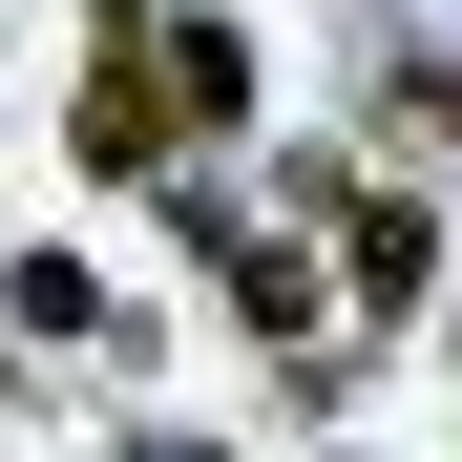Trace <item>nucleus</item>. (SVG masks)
<instances>
[{"label": "nucleus", "instance_id": "1", "mask_svg": "<svg viewBox=\"0 0 462 462\" xmlns=\"http://www.w3.org/2000/svg\"><path fill=\"white\" fill-rule=\"evenodd\" d=\"M63 169H106V189H169V169H189V106H169L147 0H85V106H63Z\"/></svg>", "mask_w": 462, "mask_h": 462}, {"label": "nucleus", "instance_id": "2", "mask_svg": "<svg viewBox=\"0 0 462 462\" xmlns=\"http://www.w3.org/2000/svg\"><path fill=\"white\" fill-rule=\"evenodd\" d=\"M294 210L337 231V273H357V316H420V294H441V210H420V189H357L337 147H294Z\"/></svg>", "mask_w": 462, "mask_h": 462}, {"label": "nucleus", "instance_id": "3", "mask_svg": "<svg viewBox=\"0 0 462 462\" xmlns=\"http://www.w3.org/2000/svg\"><path fill=\"white\" fill-rule=\"evenodd\" d=\"M189 253H210V294H231V337L316 357V253H294V231H231V189H189Z\"/></svg>", "mask_w": 462, "mask_h": 462}, {"label": "nucleus", "instance_id": "4", "mask_svg": "<svg viewBox=\"0 0 462 462\" xmlns=\"http://www.w3.org/2000/svg\"><path fill=\"white\" fill-rule=\"evenodd\" d=\"M0 316H22V337H85V357H126V337H147V316H126L85 253H22V273H0Z\"/></svg>", "mask_w": 462, "mask_h": 462}, {"label": "nucleus", "instance_id": "5", "mask_svg": "<svg viewBox=\"0 0 462 462\" xmlns=\"http://www.w3.org/2000/svg\"><path fill=\"white\" fill-rule=\"evenodd\" d=\"M147 42H169V106L231 147V126H253V42H231V22H147Z\"/></svg>", "mask_w": 462, "mask_h": 462}, {"label": "nucleus", "instance_id": "6", "mask_svg": "<svg viewBox=\"0 0 462 462\" xmlns=\"http://www.w3.org/2000/svg\"><path fill=\"white\" fill-rule=\"evenodd\" d=\"M400 106H420V126H441V147H462V63H441V42H420V63H400Z\"/></svg>", "mask_w": 462, "mask_h": 462}, {"label": "nucleus", "instance_id": "7", "mask_svg": "<svg viewBox=\"0 0 462 462\" xmlns=\"http://www.w3.org/2000/svg\"><path fill=\"white\" fill-rule=\"evenodd\" d=\"M106 462H231V441H169V420H126V441H106Z\"/></svg>", "mask_w": 462, "mask_h": 462}]
</instances>
